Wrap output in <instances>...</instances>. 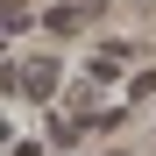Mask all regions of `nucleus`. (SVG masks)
<instances>
[{
	"instance_id": "f257e3e1",
	"label": "nucleus",
	"mask_w": 156,
	"mask_h": 156,
	"mask_svg": "<svg viewBox=\"0 0 156 156\" xmlns=\"http://www.w3.org/2000/svg\"><path fill=\"white\" fill-rule=\"evenodd\" d=\"M21 85H29V92H50V85H57V57H36L29 71H21Z\"/></svg>"
}]
</instances>
